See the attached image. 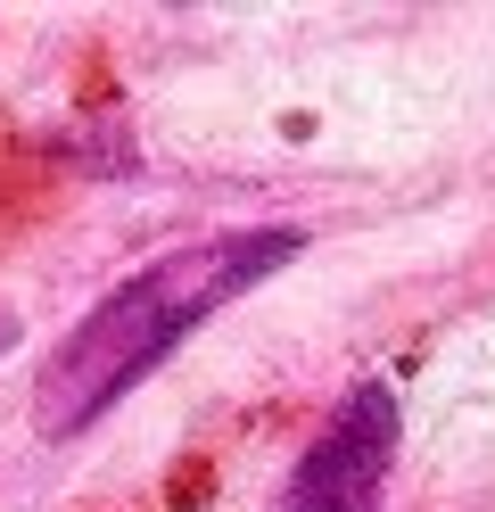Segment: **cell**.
Instances as JSON below:
<instances>
[{
    "mask_svg": "<svg viewBox=\"0 0 495 512\" xmlns=\"http://www.w3.org/2000/svg\"><path fill=\"white\" fill-rule=\"evenodd\" d=\"M297 256H306V232H297V223H248V232H207V240L165 248L157 265L116 281V290L50 347L42 380H33V430L50 446L83 438L99 413L124 405L198 323H215L231 298H248L256 281H273Z\"/></svg>",
    "mask_w": 495,
    "mask_h": 512,
    "instance_id": "obj_1",
    "label": "cell"
},
{
    "mask_svg": "<svg viewBox=\"0 0 495 512\" xmlns=\"http://www.w3.org/2000/svg\"><path fill=\"white\" fill-rule=\"evenodd\" d=\"M396 389L388 380H355V389L330 405V422L306 438V455L289 463L281 512H380L388 471H396Z\"/></svg>",
    "mask_w": 495,
    "mask_h": 512,
    "instance_id": "obj_2",
    "label": "cell"
}]
</instances>
